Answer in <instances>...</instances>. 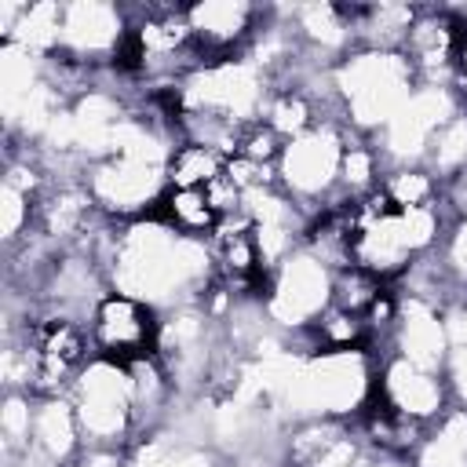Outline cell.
I'll return each mask as SVG.
<instances>
[{
    "label": "cell",
    "mask_w": 467,
    "mask_h": 467,
    "mask_svg": "<svg viewBox=\"0 0 467 467\" xmlns=\"http://www.w3.org/2000/svg\"><path fill=\"white\" fill-rule=\"evenodd\" d=\"M347 128L339 120H317L303 135L288 139L277 161V186L310 215L339 201V171L347 150Z\"/></svg>",
    "instance_id": "obj_3"
},
{
    "label": "cell",
    "mask_w": 467,
    "mask_h": 467,
    "mask_svg": "<svg viewBox=\"0 0 467 467\" xmlns=\"http://www.w3.org/2000/svg\"><path fill=\"white\" fill-rule=\"evenodd\" d=\"M84 445H135V401L128 365L91 358L69 390Z\"/></svg>",
    "instance_id": "obj_5"
},
{
    "label": "cell",
    "mask_w": 467,
    "mask_h": 467,
    "mask_svg": "<svg viewBox=\"0 0 467 467\" xmlns=\"http://www.w3.org/2000/svg\"><path fill=\"white\" fill-rule=\"evenodd\" d=\"M376 390L387 398L390 409H398L401 416L420 420L427 427L452 409L445 376L438 368L416 365L401 354H387L376 361Z\"/></svg>",
    "instance_id": "obj_9"
},
{
    "label": "cell",
    "mask_w": 467,
    "mask_h": 467,
    "mask_svg": "<svg viewBox=\"0 0 467 467\" xmlns=\"http://www.w3.org/2000/svg\"><path fill=\"white\" fill-rule=\"evenodd\" d=\"M387 288H390V281H383V277H376L372 270L350 263V266H343V270L332 274V306L365 317V314L372 310V303H376Z\"/></svg>",
    "instance_id": "obj_12"
},
{
    "label": "cell",
    "mask_w": 467,
    "mask_h": 467,
    "mask_svg": "<svg viewBox=\"0 0 467 467\" xmlns=\"http://www.w3.org/2000/svg\"><path fill=\"white\" fill-rule=\"evenodd\" d=\"M266 7L244 4V0H201L186 4V22L193 33V51L201 66L237 58L252 47ZM197 66V69H201Z\"/></svg>",
    "instance_id": "obj_8"
},
{
    "label": "cell",
    "mask_w": 467,
    "mask_h": 467,
    "mask_svg": "<svg viewBox=\"0 0 467 467\" xmlns=\"http://www.w3.org/2000/svg\"><path fill=\"white\" fill-rule=\"evenodd\" d=\"M88 336L95 347V358L131 365L142 358H157V339H161V310L124 296V292H106L91 317H88Z\"/></svg>",
    "instance_id": "obj_6"
},
{
    "label": "cell",
    "mask_w": 467,
    "mask_h": 467,
    "mask_svg": "<svg viewBox=\"0 0 467 467\" xmlns=\"http://www.w3.org/2000/svg\"><path fill=\"white\" fill-rule=\"evenodd\" d=\"M84 186L106 219H142L168 190V153H109L88 164Z\"/></svg>",
    "instance_id": "obj_4"
},
{
    "label": "cell",
    "mask_w": 467,
    "mask_h": 467,
    "mask_svg": "<svg viewBox=\"0 0 467 467\" xmlns=\"http://www.w3.org/2000/svg\"><path fill=\"white\" fill-rule=\"evenodd\" d=\"M153 219H161L164 226H171L175 234L182 237H193V241H208L219 226V215L208 201L204 190H182V186H168L161 193V201L150 208Z\"/></svg>",
    "instance_id": "obj_10"
},
{
    "label": "cell",
    "mask_w": 467,
    "mask_h": 467,
    "mask_svg": "<svg viewBox=\"0 0 467 467\" xmlns=\"http://www.w3.org/2000/svg\"><path fill=\"white\" fill-rule=\"evenodd\" d=\"M332 84L347 124L361 135H376L401 109V102L412 95L420 77L401 51L358 47L332 69Z\"/></svg>",
    "instance_id": "obj_2"
},
{
    "label": "cell",
    "mask_w": 467,
    "mask_h": 467,
    "mask_svg": "<svg viewBox=\"0 0 467 467\" xmlns=\"http://www.w3.org/2000/svg\"><path fill=\"white\" fill-rule=\"evenodd\" d=\"M328 303H332V270L321 259H314L306 248L292 252L266 277L263 310L270 325L285 328L288 336L303 332Z\"/></svg>",
    "instance_id": "obj_7"
},
{
    "label": "cell",
    "mask_w": 467,
    "mask_h": 467,
    "mask_svg": "<svg viewBox=\"0 0 467 467\" xmlns=\"http://www.w3.org/2000/svg\"><path fill=\"white\" fill-rule=\"evenodd\" d=\"M106 277L113 292L135 296L150 306L175 310L204 299L215 270L208 241L175 234L153 215L117 226L113 252L106 259Z\"/></svg>",
    "instance_id": "obj_1"
},
{
    "label": "cell",
    "mask_w": 467,
    "mask_h": 467,
    "mask_svg": "<svg viewBox=\"0 0 467 467\" xmlns=\"http://www.w3.org/2000/svg\"><path fill=\"white\" fill-rule=\"evenodd\" d=\"M223 171H226V157L219 150H212L204 142H190V139H179L171 146V157H168V186L204 190Z\"/></svg>",
    "instance_id": "obj_11"
}]
</instances>
